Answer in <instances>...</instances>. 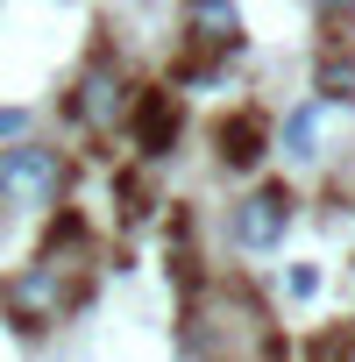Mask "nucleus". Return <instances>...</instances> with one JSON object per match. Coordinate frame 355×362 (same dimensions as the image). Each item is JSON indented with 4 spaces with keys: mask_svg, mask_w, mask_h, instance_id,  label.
<instances>
[{
    "mask_svg": "<svg viewBox=\"0 0 355 362\" xmlns=\"http://www.w3.org/2000/svg\"><path fill=\"white\" fill-rule=\"evenodd\" d=\"M57 185H64L57 149L22 142V149L0 156V199H8V206H50V199H57Z\"/></svg>",
    "mask_w": 355,
    "mask_h": 362,
    "instance_id": "nucleus-1",
    "label": "nucleus"
},
{
    "mask_svg": "<svg viewBox=\"0 0 355 362\" xmlns=\"http://www.w3.org/2000/svg\"><path fill=\"white\" fill-rule=\"evenodd\" d=\"M291 192L284 185H263V192H249L242 206H235V242L242 249H277L284 242V228H291Z\"/></svg>",
    "mask_w": 355,
    "mask_h": 362,
    "instance_id": "nucleus-2",
    "label": "nucleus"
},
{
    "mask_svg": "<svg viewBox=\"0 0 355 362\" xmlns=\"http://www.w3.org/2000/svg\"><path fill=\"white\" fill-rule=\"evenodd\" d=\"M8 305H15V320H22V327H43V320H57V305H64V291H57V263H36V270H22V277L8 284Z\"/></svg>",
    "mask_w": 355,
    "mask_h": 362,
    "instance_id": "nucleus-3",
    "label": "nucleus"
},
{
    "mask_svg": "<svg viewBox=\"0 0 355 362\" xmlns=\"http://www.w3.org/2000/svg\"><path fill=\"white\" fill-rule=\"evenodd\" d=\"M185 29L214 50H235L242 43V15H235V0H185Z\"/></svg>",
    "mask_w": 355,
    "mask_h": 362,
    "instance_id": "nucleus-4",
    "label": "nucleus"
},
{
    "mask_svg": "<svg viewBox=\"0 0 355 362\" xmlns=\"http://www.w3.org/2000/svg\"><path fill=\"white\" fill-rule=\"evenodd\" d=\"M114 114H121V71H114V64H93V71L78 78V121L107 128Z\"/></svg>",
    "mask_w": 355,
    "mask_h": 362,
    "instance_id": "nucleus-5",
    "label": "nucleus"
},
{
    "mask_svg": "<svg viewBox=\"0 0 355 362\" xmlns=\"http://www.w3.org/2000/svg\"><path fill=\"white\" fill-rule=\"evenodd\" d=\"M135 142H142L149 156H163V149L178 142V107H170V93H142V107H135Z\"/></svg>",
    "mask_w": 355,
    "mask_h": 362,
    "instance_id": "nucleus-6",
    "label": "nucleus"
},
{
    "mask_svg": "<svg viewBox=\"0 0 355 362\" xmlns=\"http://www.w3.org/2000/svg\"><path fill=\"white\" fill-rule=\"evenodd\" d=\"M263 142H270V128H263V114H235V121L221 128V156H228L235 170H249V163L263 156Z\"/></svg>",
    "mask_w": 355,
    "mask_h": 362,
    "instance_id": "nucleus-7",
    "label": "nucleus"
},
{
    "mask_svg": "<svg viewBox=\"0 0 355 362\" xmlns=\"http://www.w3.org/2000/svg\"><path fill=\"white\" fill-rule=\"evenodd\" d=\"M313 142H320V107H291V114H284V156L305 163V156H320Z\"/></svg>",
    "mask_w": 355,
    "mask_h": 362,
    "instance_id": "nucleus-8",
    "label": "nucleus"
},
{
    "mask_svg": "<svg viewBox=\"0 0 355 362\" xmlns=\"http://www.w3.org/2000/svg\"><path fill=\"white\" fill-rule=\"evenodd\" d=\"M320 93L327 100H355V57H320Z\"/></svg>",
    "mask_w": 355,
    "mask_h": 362,
    "instance_id": "nucleus-9",
    "label": "nucleus"
},
{
    "mask_svg": "<svg viewBox=\"0 0 355 362\" xmlns=\"http://www.w3.org/2000/svg\"><path fill=\"white\" fill-rule=\"evenodd\" d=\"M284 291H291V298H313V291H320V270H313V263H298V270L284 277Z\"/></svg>",
    "mask_w": 355,
    "mask_h": 362,
    "instance_id": "nucleus-10",
    "label": "nucleus"
},
{
    "mask_svg": "<svg viewBox=\"0 0 355 362\" xmlns=\"http://www.w3.org/2000/svg\"><path fill=\"white\" fill-rule=\"evenodd\" d=\"M15 135H29V107H0V142H15Z\"/></svg>",
    "mask_w": 355,
    "mask_h": 362,
    "instance_id": "nucleus-11",
    "label": "nucleus"
},
{
    "mask_svg": "<svg viewBox=\"0 0 355 362\" xmlns=\"http://www.w3.org/2000/svg\"><path fill=\"white\" fill-rule=\"evenodd\" d=\"M313 8H320V15L334 22V15H348V8H355V0H313Z\"/></svg>",
    "mask_w": 355,
    "mask_h": 362,
    "instance_id": "nucleus-12",
    "label": "nucleus"
}]
</instances>
